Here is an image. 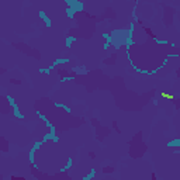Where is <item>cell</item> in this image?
Listing matches in <instances>:
<instances>
[{
  "mask_svg": "<svg viewBox=\"0 0 180 180\" xmlns=\"http://www.w3.org/2000/svg\"><path fill=\"white\" fill-rule=\"evenodd\" d=\"M160 96L163 98H169V100H175V97H173V94H169V93H166V92H162L160 93Z\"/></svg>",
  "mask_w": 180,
  "mask_h": 180,
  "instance_id": "6da1fadb",
  "label": "cell"
}]
</instances>
